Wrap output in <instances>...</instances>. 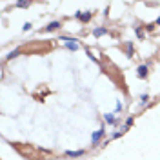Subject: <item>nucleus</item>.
Returning <instances> with one entry per match:
<instances>
[{
    "label": "nucleus",
    "instance_id": "9d476101",
    "mask_svg": "<svg viewBox=\"0 0 160 160\" xmlns=\"http://www.w3.org/2000/svg\"><path fill=\"white\" fill-rule=\"evenodd\" d=\"M29 2H16V7H27Z\"/></svg>",
    "mask_w": 160,
    "mask_h": 160
},
{
    "label": "nucleus",
    "instance_id": "0eeeda50",
    "mask_svg": "<svg viewBox=\"0 0 160 160\" xmlns=\"http://www.w3.org/2000/svg\"><path fill=\"white\" fill-rule=\"evenodd\" d=\"M104 118H106V122H107V124H115V122H117V118H115L111 113H106V115H104Z\"/></svg>",
    "mask_w": 160,
    "mask_h": 160
},
{
    "label": "nucleus",
    "instance_id": "6e6552de",
    "mask_svg": "<svg viewBox=\"0 0 160 160\" xmlns=\"http://www.w3.org/2000/svg\"><path fill=\"white\" fill-rule=\"evenodd\" d=\"M66 46H67L71 51H77V49H78V46L75 44V40H67V44H66Z\"/></svg>",
    "mask_w": 160,
    "mask_h": 160
},
{
    "label": "nucleus",
    "instance_id": "9b49d317",
    "mask_svg": "<svg viewBox=\"0 0 160 160\" xmlns=\"http://www.w3.org/2000/svg\"><path fill=\"white\" fill-rule=\"evenodd\" d=\"M27 29H31V24L27 22V24H24V31H27Z\"/></svg>",
    "mask_w": 160,
    "mask_h": 160
},
{
    "label": "nucleus",
    "instance_id": "1a4fd4ad",
    "mask_svg": "<svg viewBox=\"0 0 160 160\" xmlns=\"http://www.w3.org/2000/svg\"><path fill=\"white\" fill-rule=\"evenodd\" d=\"M18 53H20V51H18V49H15V51H13V53H9V55H7V58H9V60H11V58H15V56H16V55H18Z\"/></svg>",
    "mask_w": 160,
    "mask_h": 160
},
{
    "label": "nucleus",
    "instance_id": "39448f33",
    "mask_svg": "<svg viewBox=\"0 0 160 160\" xmlns=\"http://www.w3.org/2000/svg\"><path fill=\"white\" fill-rule=\"evenodd\" d=\"M67 157H82L84 155V149H78V151H66Z\"/></svg>",
    "mask_w": 160,
    "mask_h": 160
},
{
    "label": "nucleus",
    "instance_id": "20e7f679",
    "mask_svg": "<svg viewBox=\"0 0 160 160\" xmlns=\"http://www.w3.org/2000/svg\"><path fill=\"white\" fill-rule=\"evenodd\" d=\"M106 33H107V29H106V27H97V29L93 31V35H95V36H102V35H106Z\"/></svg>",
    "mask_w": 160,
    "mask_h": 160
},
{
    "label": "nucleus",
    "instance_id": "f03ea898",
    "mask_svg": "<svg viewBox=\"0 0 160 160\" xmlns=\"http://www.w3.org/2000/svg\"><path fill=\"white\" fill-rule=\"evenodd\" d=\"M137 75H138V78H146V77H148V67H146V66H140V67L137 69Z\"/></svg>",
    "mask_w": 160,
    "mask_h": 160
},
{
    "label": "nucleus",
    "instance_id": "f257e3e1",
    "mask_svg": "<svg viewBox=\"0 0 160 160\" xmlns=\"http://www.w3.org/2000/svg\"><path fill=\"white\" fill-rule=\"evenodd\" d=\"M102 137H104V129L100 128V129H97V131L93 133V137H91V138H93V144H97V142H98Z\"/></svg>",
    "mask_w": 160,
    "mask_h": 160
},
{
    "label": "nucleus",
    "instance_id": "423d86ee",
    "mask_svg": "<svg viewBox=\"0 0 160 160\" xmlns=\"http://www.w3.org/2000/svg\"><path fill=\"white\" fill-rule=\"evenodd\" d=\"M60 27V22H51L47 27H46V31H55V29H58Z\"/></svg>",
    "mask_w": 160,
    "mask_h": 160
},
{
    "label": "nucleus",
    "instance_id": "7ed1b4c3",
    "mask_svg": "<svg viewBox=\"0 0 160 160\" xmlns=\"http://www.w3.org/2000/svg\"><path fill=\"white\" fill-rule=\"evenodd\" d=\"M77 18L82 20V22H87L91 18V13H77Z\"/></svg>",
    "mask_w": 160,
    "mask_h": 160
}]
</instances>
